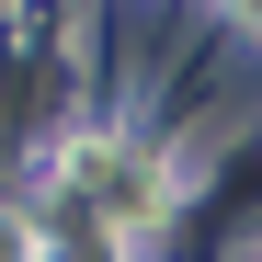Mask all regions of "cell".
<instances>
[{
	"label": "cell",
	"instance_id": "cell-1",
	"mask_svg": "<svg viewBox=\"0 0 262 262\" xmlns=\"http://www.w3.org/2000/svg\"><path fill=\"white\" fill-rule=\"evenodd\" d=\"M92 205L114 216V228H137V216L160 205V171H137V160H92Z\"/></svg>",
	"mask_w": 262,
	"mask_h": 262
},
{
	"label": "cell",
	"instance_id": "cell-2",
	"mask_svg": "<svg viewBox=\"0 0 262 262\" xmlns=\"http://www.w3.org/2000/svg\"><path fill=\"white\" fill-rule=\"evenodd\" d=\"M0 262H34V228H23L12 205H0Z\"/></svg>",
	"mask_w": 262,
	"mask_h": 262
}]
</instances>
